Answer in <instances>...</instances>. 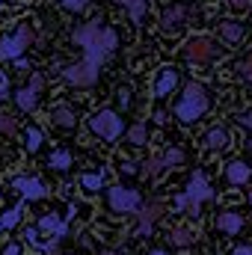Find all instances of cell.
Wrapping results in <instances>:
<instances>
[{"label": "cell", "mask_w": 252, "mask_h": 255, "mask_svg": "<svg viewBox=\"0 0 252 255\" xmlns=\"http://www.w3.org/2000/svg\"><path fill=\"white\" fill-rule=\"evenodd\" d=\"M42 142H45V133H42L39 125H30L24 130V148H27V151H39Z\"/></svg>", "instance_id": "22"}, {"label": "cell", "mask_w": 252, "mask_h": 255, "mask_svg": "<svg viewBox=\"0 0 252 255\" xmlns=\"http://www.w3.org/2000/svg\"><path fill=\"white\" fill-rule=\"evenodd\" d=\"M48 166H51V169H60V172H65V169H68V166H71V151H54V154H51V157H48Z\"/></svg>", "instance_id": "26"}, {"label": "cell", "mask_w": 252, "mask_h": 255, "mask_svg": "<svg viewBox=\"0 0 252 255\" xmlns=\"http://www.w3.org/2000/svg\"><path fill=\"white\" fill-rule=\"evenodd\" d=\"M214 54H217V45H214V39H208V36H193V39L184 42V57L196 65L211 63Z\"/></svg>", "instance_id": "7"}, {"label": "cell", "mask_w": 252, "mask_h": 255, "mask_svg": "<svg viewBox=\"0 0 252 255\" xmlns=\"http://www.w3.org/2000/svg\"><path fill=\"white\" fill-rule=\"evenodd\" d=\"M80 184H83V190H89V193L101 190L104 187V172H83L80 175Z\"/></svg>", "instance_id": "23"}, {"label": "cell", "mask_w": 252, "mask_h": 255, "mask_svg": "<svg viewBox=\"0 0 252 255\" xmlns=\"http://www.w3.org/2000/svg\"><path fill=\"white\" fill-rule=\"evenodd\" d=\"M178 80H181L178 68H175V65H163V68L157 71V77H154V95H157V98L172 95L175 86H178Z\"/></svg>", "instance_id": "10"}, {"label": "cell", "mask_w": 252, "mask_h": 255, "mask_svg": "<svg viewBox=\"0 0 252 255\" xmlns=\"http://www.w3.org/2000/svg\"><path fill=\"white\" fill-rule=\"evenodd\" d=\"M226 178H229V184H235V187H241V184H250L252 166L247 163V160H232V163L226 166Z\"/></svg>", "instance_id": "14"}, {"label": "cell", "mask_w": 252, "mask_h": 255, "mask_svg": "<svg viewBox=\"0 0 252 255\" xmlns=\"http://www.w3.org/2000/svg\"><path fill=\"white\" fill-rule=\"evenodd\" d=\"M119 169H122V175H136V172H139V163H133V160H125Z\"/></svg>", "instance_id": "37"}, {"label": "cell", "mask_w": 252, "mask_h": 255, "mask_svg": "<svg viewBox=\"0 0 252 255\" xmlns=\"http://www.w3.org/2000/svg\"><path fill=\"white\" fill-rule=\"evenodd\" d=\"M116 101H119V107H130L133 89H130V86H119V89H116Z\"/></svg>", "instance_id": "30"}, {"label": "cell", "mask_w": 252, "mask_h": 255, "mask_svg": "<svg viewBox=\"0 0 252 255\" xmlns=\"http://www.w3.org/2000/svg\"><path fill=\"white\" fill-rule=\"evenodd\" d=\"M51 122L57 128H63V130H71V128H77V113H74L68 104H57V107L51 110Z\"/></svg>", "instance_id": "16"}, {"label": "cell", "mask_w": 252, "mask_h": 255, "mask_svg": "<svg viewBox=\"0 0 252 255\" xmlns=\"http://www.w3.org/2000/svg\"><path fill=\"white\" fill-rule=\"evenodd\" d=\"M160 160H163V169H178V166H184L187 154H184V148L172 145V148H166V151L160 154Z\"/></svg>", "instance_id": "20"}, {"label": "cell", "mask_w": 252, "mask_h": 255, "mask_svg": "<svg viewBox=\"0 0 252 255\" xmlns=\"http://www.w3.org/2000/svg\"><path fill=\"white\" fill-rule=\"evenodd\" d=\"M89 3L92 0H63V9H68V12H83Z\"/></svg>", "instance_id": "33"}, {"label": "cell", "mask_w": 252, "mask_h": 255, "mask_svg": "<svg viewBox=\"0 0 252 255\" xmlns=\"http://www.w3.org/2000/svg\"><path fill=\"white\" fill-rule=\"evenodd\" d=\"M12 190H18L21 193V199H27V202H39V199L48 196L45 184H42L39 178H30V175H18V178H12Z\"/></svg>", "instance_id": "9"}, {"label": "cell", "mask_w": 252, "mask_h": 255, "mask_svg": "<svg viewBox=\"0 0 252 255\" xmlns=\"http://www.w3.org/2000/svg\"><path fill=\"white\" fill-rule=\"evenodd\" d=\"M101 48H104L107 54H113V51L119 48V33H116L113 27H101Z\"/></svg>", "instance_id": "25"}, {"label": "cell", "mask_w": 252, "mask_h": 255, "mask_svg": "<svg viewBox=\"0 0 252 255\" xmlns=\"http://www.w3.org/2000/svg\"><path fill=\"white\" fill-rule=\"evenodd\" d=\"M184 18H187V9H184L181 3L166 6V9L160 12V30H163V33H172V30L184 27Z\"/></svg>", "instance_id": "12"}, {"label": "cell", "mask_w": 252, "mask_h": 255, "mask_svg": "<svg viewBox=\"0 0 252 255\" xmlns=\"http://www.w3.org/2000/svg\"><path fill=\"white\" fill-rule=\"evenodd\" d=\"M211 196H214V190H211V184H208L205 172H196V175L190 178L187 190L175 199V208H178V211H184V208H187L190 214H199V208H202Z\"/></svg>", "instance_id": "3"}, {"label": "cell", "mask_w": 252, "mask_h": 255, "mask_svg": "<svg viewBox=\"0 0 252 255\" xmlns=\"http://www.w3.org/2000/svg\"><path fill=\"white\" fill-rule=\"evenodd\" d=\"M169 241H172V247H190L193 232L190 229H169Z\"/></svg>", "instance_id": "27"}, {"label": "cell", "mask_w": 252, "mask_h": 255, "mask_svg": "<svg viewBox=\"0 0 252 255\" xmlns=\"http://www.w3.org/2000/svg\"><path fill=\"white\" fill-rule=\"evenodd\" d=\"M250 9H252V6H250Z\"/></svg>", "instance_id": "48"}, {"label": "cell", "mask_w": 252, "mask_h": 255, "mask_svg": "<svg viewBox=\"0 0 252 255\" xmlns=\"http://www.w3.org/2000/svg\"><path fill=\"white\" fill-rule=\"evenodd\" d=\"M229 6H232V9H238V12H244V9H250V6H252V0H229Z\"/></svg>", "instance_id": "40"}, {"label": "cell", "mask_w": 252, "mask_h": 255, "mask_svg": "<svg viewBox=\"0 0 252 255\" xmlns=\"http://www.w3.org/2000/svg\"><path fill=\"white\" fill-rule=\"evenodd\" d=\"M238 71H241V74H244V77L252 83V54H250V60H247V63H241V68H238Z\"/></svg>", "instance_id": "39"}, {"label": "cell", "mask_w": 252, "mask_h": 255, "mask_svg": "<svg viewBox=\"0 0 252 255\" xmlns=\"http://www.w3.org/2000/svg\"><path fill=\"white\" fill-rule=\"evenodd\" d=\"M15 130H18V122L6 113V116H0V136H6V139H12L15 136Z\"/></svg>", "instance_id": "29"}, {"label": "cell", "mask_w": 252, "mask_h": 255, "mask_svg": "<svg viewBox=\"0 0 252 255\" xmlns=\"http://www.w3.org/2000/svg\"><path fill=\"white\" fill-rule=\"evenodd\" d=\"M15 104H18V110H21V113H33V110H36V104H39V92H36V89H30V86H24V89H18V92H15Z\"/></svg>", "instance_id": "18"}, {"label": "cell", "mask_w": 252, "mask_h": 255, "mask_svg": "<svg viewBox=\"0 0 252 255\" xmlns=\"http://www.w3.org/2000/svg\"><path fill=\"white\" fill-rule=\"evenodd\" d=\"M101 255H127V253H113V250H104Z\"/></svg>", "instance_id": "44"}, {"label": "cell", "mask_w": 252, "mask_h": 255, "mask_svg": "<svg viewBox=\"0 0 252 255\" xmlns=\"http://www.w3.org/2000/svg\"><path fill=\"white\" fill-rule=\"evenodd\" d=\"M30 89H36V92H42V89H45V74H39V71H36V74L30 77Z\"/></svg>", "instance_id": "35"}, {"label": "cell", "mask_w": 252, "mask_h": 255, "mask_svg": "<svg viewBox=\"0 0 252 255\" xmlns=\"http://www.w3.org/2000/svg\"><path fill=\"white\" fill-rule=\"evenodd\" d=\"M125 139L130 145H145L148 142V128H145V122H133L125 130Z\"/></svg>", "instance_id": "21"}, {"label": "cell", "mask_w": 252, "mask_h": 255, "mask_svg": "<svg viewBox=\"0 0 252 255\" xmlns=\"http://www.w3.org/2000/svg\"><path fill=\"white\" fill-rule=\"evenodd\" d=\"M116 3L127 6V12H130V21H133V24H139V21H142V12H145V6H148V0H116Z\"/></svg>", "instance_id": "24"}, {"label": "cell", "mask_w": 252, "mask_h": 255, "mask_svg": "<svg viewBox=\"0 0 252 255\" xmlns=\"http://www.w3.org/2000/svg\"><path fill=\"white\" fill-rule=\"evenodd\" d=\"M60 241H63V238H57V235H54L48 244H42V250H45L48 255H60Z\"/></svg>", "instance_id": "34"}, {"label": "cell", "mask_w": 252, "mask_h": 255, "mask_svg": "<svg viewBox=\"0 0 252 255\" xmlns=\"http://www.w3.org/2000/svg\"><path fill=\"white\" fill-rule=\"evenodd\" d=\"M250 205H252V190H250Z\"/></svg>", "instance_id": "46"}, {"label": "cell", "mask_w": 252, "mask_h": 255, "mask_svg": "<svg viewBox=\"0 0 252 255\" xmlns=\"http://www.w3.org/2000/svg\"><path fill=\"white\" fill-rule=\"evenodd\" d=\"M0 255H24V244H21V241H6L3 250H0Z\"/></svg>", "instance_id": "32"}, {"label": "cell", "mask_w": 252, "mask_h": 255, "mask_svg": "<svg viewBox=\"0 0 252 255\" xmlns=\"http://www.w3.org/2000/svg\"><path fill=\"white\" fill-rule=\"evenodd\" d=\"M202 142H205V148H211V151H223V148H229V128H223V125L211 128V130L202 136Z\"/></svg>", "instance_id": "15"}, {"label": "cell", "mask_w": 252, "mask_h": 255, "mask_svg": "<svg viewBox=\"0 0 252 255\" xmlns=\"http://www.w3.org/2000/svg\"><path fill=\"white\" fill-rule=\"evenodd\" d=\"M244 214L241 211H223L220 217H217V229L223 232V235H229V238H235V235H241L244 232Z\"/></svg>", "instance_id": "13"}, {"label": "cell", "mask_w": 252, "mask_h": 255, "mask_svg": "<svg viewBox=\"0 0 252 255\" xmlns=\"http://www.w3.org/2000/svg\"><path fill=\"white\" fill-rule=\"evenodd\" d=\"M217 27H220V39H223V42H229V45L241 42V39H244V33H247V30H244V24H241V21H235V18H226V21H220Z\"/></svg>", "instance_id": "17"}, {"label": "cell", "mask_w": 252, "mask_h": 255, "mask_svg": "<svg viewBox=\"0 0 252 255\" xmlns=\"http://www.w3.org/2000/svg\"><path fill=\"white\" fill-rule=\"evenodd\" d=\"M24 241H27V244H39V229H36V226H27V229H24Z\"/></svg>", "instance_id": "36"}, {"label": "cell", "mask_w": 252, "mask_h": 255, "mask_svg": "<svg viewBox=\"0 0 252 255\" xmlns=\"http://www.w3.org/2000/svg\"><path fill=\"white\" fill-rule=\"evenodd\" d=\"M232 255H252V247H235Z\"/></svg>", "instance_id": "43"}, {"label": "cell", "mask_w": 252, "mask_h": 255, "mask_svg": "<svg viewBox=\"0 0 252 255\" xmlns=\"http://www.w3.org/2000/svg\"><path fill=\"white\" fill-rule=\"evenodd\" d=\"M139 205H142V199H139V193H136V190L122 187V184H116V187H107V208H110L113 214L125 217V214L139 211Z\"/></svg>", "instance_id": "6"}, {"label": "cell", "mask_w": 252, "mask_h": 255, "mask_svg": "<svg viewBox=\"0 0 252 255\" xmlns=\"http://www.w3.org/2000/svg\"><path fill=\"white\" fill-rule=\"evenodd\" d=\"M0 3H3V0H0Z\"/></svg>", "instance_id": "47"}, {"label": "cell", "mask_w": 252, "mask_h": 255, "mask_svg": "<svg viewBox=\"0 0 252 255\" xmlns=\"http://www.w3.org/2000/svg\"><path fill=\"white\" fill-rule=\"evenodd\" d=\"M151 255H166V250H151Z\"/></svg>", "instance_id": "45"}, {"label": "cell", "mask_w": 252, "mask_h": 255, "mask_svg": "<svg viewBox=\"0 0 252 255\" xmlns=\"http://www.w3.org/2000/svg\"><path fill=\"white\" fill-rule=\"evenodd\" d=\"M89 130L107 142H116L122 133H125V119L116 113V110H98L89 116Z\"/></svg>", "instance_id": "5"}, {"label": "cell", "mask_w": 252, "mask_h": 255, "mask_svg": "<svg viewBox=\"0 0 252 255\" xmlns=\"http://www.w3.org/2000/svg\"><path fill=\"white\" fill-rule=\"evenodd\" d=\"M6 92H9V80L6 74H0V98H6Z\"/></svg>", "instance_id": "42"}, {"label": "cell", "mask_w": 252, "mask_h": 255, "mask_svg": "<svg viewBox=\"0 0 252 255\" xmlns=\"http://www.w3.org/2000/svg\"><path fill=\"white\" fill-rule=\"evenodd\" d=\"M163 217V205L160 202H148V205H139V229H136V235H151V229H154V223Z\"/></svg>", "instance_id": "11"}, {"label": "cell", "mask_w": 252, "mask_h": 255, "mask_svg": "<svg viewBox=\"0 0 252 255\" xmlns=\"http://www.w3.org/2000/svg\"><path fill=\"white\" fill-rule=\"evenodd\" d=\"M208 107H211L208 89H205L202 83L193 80V83L184 86V95H181L178 104H175V119L184 122V125H193V122H199V119L208 113Z\"/></svg>", "instance_id": "1"}, {"label": "cell", "mask_w": 252, "mask_h": 255, "mask_svg": "<svg viewBox=\"0 0 252 255\" xmlns=\"http://www.w3.org/2000/svg\"><path fill=\"white\" fill-rule=\"evenodd\" d=\"M33 42H36L33 24L30 21H18L15 24V33L0 39V57L3 60H18V57H24L27 48H33Z\"/></svg>", "instance_id": "2"}, {"label": "cell", "mask_w": 252, "mask_h": 255, "mask_svg": "<svg viewBox=\"0 0 252 255\" xmlns=\"http://www.w3.org/2000/svg\"><path fill=\"white\" fill-rule=\"evenodd\" d=\"M154 122H157V125H166V122H169V116H166L163 110H154Z\"/></svg>", "instance_id": "41"}, {"label": "cell", "mask_w": 252, "mask_h": 255, "mask_svg": "<svg viewBox=\"0 0 252 255\" xmlns=\"http://www.w3.org/2000/svg\"><path fill=\"white\" fill-rule=\"evenodd\" d=\"M71 42L77 45V48H92V45H101V21L95 18V21H86V24H80L74 33H71Z\"/></svg>", "instance_id": "8"}, {"label": "cell", "mask_w": 252, "mask_h": 255, "mask_svg": "<svg viewBox=\"0 0 252 255\" xmlns=\"http://www.w3.org/2000/svg\"><path fill=\"white\" fill-rule=\"evenodd\" d=\"M238 125H241V128H250V130H252V110H244V113L238 116Z\"/></svg>", "instance_id": "38"}, {"label": "cell", "mask_w": 252, "mask_h": 255, "mask_svg": "<svg viewBox=\"0 0 252 255\" xmlns=\"http://www.w3.org/2000/svg\"><path fill=\"white\" fill-rule=\"evenodd\" d=\"M98 71H101V60H95V57H83L80 63H68L65 65L63 77H65V83H71V86H77V89H89V86H95Z\"/></svg>", "instance_id": "4"}, {"label": "cell", "mask_w": 252, "mask_h": 255, "mask_svg": "<svg viewBox=\"0 0 252 255\" xmlns=\"http://www.w3.org/2000/svg\"><path fill=\"white\" fill-rule=\"evenodd\" d=\"M145 172H148V175H160V172H163V160H160V154H154V157L145 160Z\"/></svg>", "instance_id": "31"}, {"label": "cell", "mask_w": 252, "mask_h": 255, "mask_svg": "<svg viewBox=\"0 0 252 255\" xmlns=\"http://www.w3.org/2000/svg\"><path fill=\"white\" fill-rule=\"evenodd\" d=\"M18 223H21V208H9V211L0 217V229H6V232H9V229H15Z\"/></svg>", "instance_id": "28"}, {"label": "cell", "mask_w": 252, "mask_h": 255, "mask_svg": "<svg viewBox=\"0 0 252 255\" xmlns=\"http://www.w3.org/2000/svg\"><path fill=\"white\" fill-rule=\"evenodd\" d=\"M36 229H39V232H51V235H57V238H63L65 235V223L57 217V214H45V217L39 220Z\"/></svg>", "instance_id": "19"}]
</instances>
